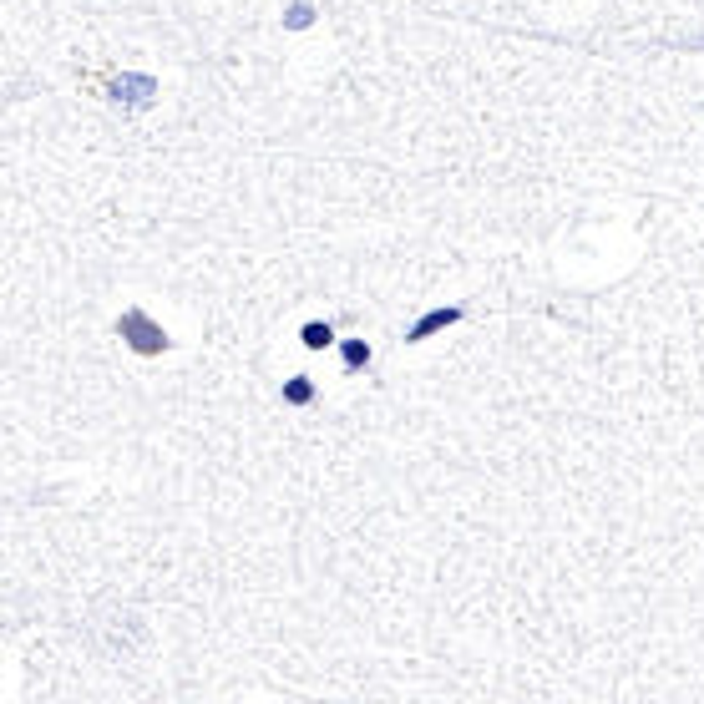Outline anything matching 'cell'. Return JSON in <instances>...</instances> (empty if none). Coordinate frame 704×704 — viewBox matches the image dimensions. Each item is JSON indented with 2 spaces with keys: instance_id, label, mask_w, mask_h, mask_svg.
Listing matches in <instances>:
<instances>
[{
  "instance_id": "1",
  "label": "cell",
  "mask_w": 704,
  "mask_h": 704,
  "mask_svg": "<svg viewBox=\"0 0 704 704\" xmlns=\"http://www.w3.org/2000/svg\"><path fill=\"white\" fill-rule=\"evenodd\" d=\"M117 335L127 340V350H137V355H163V350H173V340H168V330L147 315V309H127V315L117 320Z\"/></svg>"
},
{
  "instance_id": "2",
  "label": "cell",
  "mask_w": 704,
  "mask_h": 704,
  "mask_svg": "<svg viewBox=\"0 0 704 704\" xmlns=\"http://www.w3.org/2000/svg\"><path fill=\"white\" fill-rule=\"evenodd\" d=\"M152 97H158V82H152V76H117V82H112V102L152 107Z\"/></svg>"
},
{
  "instance_id": "3",
  "label": "cell",
  "mask_w": 704,
  "mask_h": 704,
  "mask_svg": "<svg viewBox=\"0 0 704 704\" xmlns=\"http://www.w3.org/2000/svg\"><path fill=\"white\" fill-rule=\"evenodd\" d=\"M461 320V309H431V315H421L411 330H406V345H421V340H431L436 330H446V325H456Z\"/></svg>"
},
{
  "instance_id": "4",
  "label": "cell",
  "mask_w": 704,
  "mask_h": 704,
  "mask_svg": "<svg viewBox=\"0 0 704 704\" xmlns=\"http://www.w3.org/2000/svg\"><path fill=\"white\" fill-rule=\"evenodd\" d=\"M299 345H304V350H330V345H335V325H330V320L299 325Z\"/></svg>"
},
{
  "instance_id": "5",
  "label": "cell",
  "mask_w": 704,
  "mask_h": 704,
  "mask_svg": "<svg viewBox=\"0 0 704 704\" xmlns=\"http://www.w3.org/2000/svg\"><path fill=\"white\" fill-rule=\"evenodd\" d=\"M340 360H345V370H350V375H360V370H370V360H375V355H370V345H365V340H345V345H340Z\"/></svg>"
},
{
  "instance_id": "6",
  "label": "cell",
  "mask_w": 704,
  "mask_h": 704,
  "mask_svg": "<svg viewBox=\"0 0 704 704\" xmlns=\"http://www.w3.org/2000/svg\"><path fill=\"white\" fill-rule=\"evenodd\" d=\"M309 401H315V380H309V375L284 380V406H309Z\"/></svg>"
},
{
  "instance_id": "7",
  "label": "cell",
  "mask_w": 704,
  "mask_h": 704,
  "mask_svg": "<svg viewBox=\"0 0 704 704\" xmlns=\"http://www.w3.org/2000/svg\"><path fill=\"white\" fill-rule=\"evenodd\" d=\"M284 26H289V31H309V26H315V6H304V0H294V6L284 11Z\"/></svg>"
},
{
  "instance_id": "8",
  "label": "cell",
  "mask_w": 704,
  "mask_h": 704,
  "mask_svg": "<svg viewBox=\"0 0 704 704\" xmlns=\"http://www.w3.org/2000/svg\"><path fill=\"white\" fill-rule=\"evenodd\" d=\"M684 51H704V36H694V41H684Z\"/></svg>"
}]
</instances>
